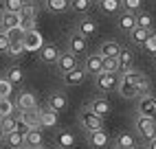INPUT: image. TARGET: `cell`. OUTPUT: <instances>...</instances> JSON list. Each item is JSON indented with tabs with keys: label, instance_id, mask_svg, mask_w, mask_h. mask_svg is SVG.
<instances>
[{
	"label": "cell",
	"instance_id": "cell-1",
	"mask_svg": "<svg viewBox=\"0 0 156 149\" xmlns=\"http://www.w3.org/2000/svg\"><path fill=\"white\" fill-rule=\"evenodd\" d=\"M119 97L121 99H128V101H134L139 99L141 94L150 92L152 90V81L145 72L136 70V68H130V70H121L119 72Z\"/></svg>",
	"mask_w": 156,
	"mask_h": 149
},
{
	"label": "cell",
	"instance_id": "cell-2",
	"mask_svg": "<svg viewBox=\"0 0 156 149\" xmlns=\"http://www.w3.org/2000/svg\"><path fill=\"white\" fill-rule=\"evenodd\" d=\"M134 130H136V134L141 138V147H145L152 138H156V119L154 116L136 114L134 116Z\"/></svg>",
	"mask_w": 156,
	"mask_h": 149
},
{
	"label": "cell",
	"instance_id": "cell-3",
	"mask_svg": "<svg viewBox=\"0 0 156 149\" xmlns=\"http://www.w3.org/2000/svg\"><path fill=\"white\" fill-rule=\"evenodd\" d=\"M77 123H79V127H81V130H84L86 134H88V132L103 130V116L95 114V112L88 110V108L79 110V114H77Z\"/></svg>",
	"mask_w": 156,
	"mask_h": 149
},
{
	"label": "cell",
	"instance_id": "cell-4",
	"mask_svg": "<svg viewBox=\"0 0 156 149\" xmlns=\"http://www.w3.org/2000/svg\"><path fill=\"white\" fill-rule=\"evenodd\" d=\"M119 86V72H106L101 70L99 74H95V88L99 92H114Z\"/></svg>",
	"mask_w": 156,
	"mask_h": 149
},
{
	"label": "cell",
	"instance_id": "cell-5",
	"mask_svg": "<svg viewBox=\"0 0 156 149\" xmlns=\"http://www.w3.org/2000/svg\"><path fill=\"white\" fill-rule=\"evenodd\" d=\"M66 44H68V50H70V53H75L77 57L88 55V37H84L81 33H77L75 29L70 31V35H68V40H66Z\"/></svg>",
	"mask_w": 156,
	"mask_h": 149
},
{
	"label": "cell",
	"instance_id": "cell-6",
	"mask_svg": "<svg viewBox=\"0 0 156 149\" xmlns=\"http://www.w3.org/2000/svg\"><path fill=\"white\" fill-rule=\"evenodd\" d=\"M136 101V114H143V116H154L156 119V97L152 92H145L141 94Z\"/></svg>",
	"mask_w": 156,
	"mask_h": 149
},
{
	"label": "cell",
	"instance_id": "cell-7",
	"mask_svg": "<svg viewBox=\"0 0 156 149\" xmlns=\"http://www.w3.org/2000/svg\"><path fill=\"white\" fill-rule=\"evenodd\" d=\"M110 147H114V149H136V147H141V138L134 136L132 132H119L117 138L110 143Z\"/></svg>",
	"mask_w": 156,
	"mask_h": 149
},
{
	"label": "cell",
	"instance_id": "cell-8",
	"mask_svg": "<svg viewBox=\"0 0 156 149\" xmlns=\"http://www.w3.org/2000/svg\"><path fill=\"white\" fill-rule=\"evenodd\" d=\"M73 29H75L77 33H81L84 37L90 40V37H95V35L99 33V22H97V20H92V18H88V13H86L84 18H79V20H77Z\"/></svg>",
	"mask_w": 156,
	"mask_h": 149
},
{
	"label": "cell",
	"instance_id": "cell-9",
	"mask_svg": "<svg viewBox=\"0 0 156 149\" xmlns=\"http://www.w3.org/2000/svg\"><path fill=\"white\" fill-rule=\"evenodd\" d=\"M77 66H81V64H79V57L75 55V53H70L68 48H66L64 53H59V57H57V61H55V68H57L59 74H64V72L77 68Z\"/></svg>",
	"mask_w": 156,
	"mask_h": 149
},
{
	"label": "cell",
	"instance_id": "cell-10",
	"mask_svg": "<svg viewBox=\"0 0 156 149\" xmlns=\"http://www.w3.org/2000/svg\"><path fill=\"white\" fill-rule=\"evenodd\" d=\"M22 44H24L27 53H37L40 48H42L44 37H42V33L37 31V26H35V29H31V31H24V33H22Z\"/></svg>",
	"mask_w": 156,
	"mask_h": 149
},
{
	"label": "cell",
	"instance_id": "cell-11",
	"mask_svg": "<svg viewBox=\"0 0 156 149\" xmlns=\"http://www.w3.org/2000/svg\"><path fill=\"white\" fill-rule=\"evenodd\" d=\"M24 147H31V149L46 147V138H44L42 127H29V130L24 132Z\"/></svg>",
	"mask_w": 156,
	"mask_h": 149
},
{
	"label": "cell",
	"instance_id": "cell-12",
	"mask_svg": "<svg viewBox=\"0 0 156 149\" xmlns=\"http://www.w3.org/2000/svg\"><path fill=\"white\" fill-rule=\"evenodd\" d=\"M37 119H40V127H46V130H53V127H57L59 123V112H55L53 108H40L37 105Z\"/></svg>",
	"mask_w": 156,
	"mask_h": 149
},
{
	"label": "cell",
	"instance_id": "cell-13",
	"mask_svg": "<svg viewBox=\"0 0 156 149\" xmlns=\"http://www.w3.org/2000/svg\"><path fill=\"white\" fill-rule=\"evenodd\" d=\"M62 77V83L64 86H68V88H77V86H81V83L86 81V70H84V66H77V68H73V70H68V72H64V74H59Z\"/></svg>",
	"mask_w": 156,
	"mask_h": 149
},
{
	"label": "cell",
	"instance_id": "cell-14",
	"mask_svg": "<svg viewBox=\"0 0 156 149\" xmlns=\"http://www.w3.org/2000/svg\"><path fill=\"white\" fill-rule=\"evenodd\" d=\"M84 70H86V74H90V77H95V74H99L101 70H103V57H101V53L97 50V53H88V57L84 55Z\"/></svg>",
	"mask_w": 156,
	"mask_h": 149
},
{
	"label": "cell",
	"instance_id": "cell-15",
	"mask_svg": "<svg viewBox=\"0 0 156 149\" xmlns=\"http://www.w3.org/2000/svg\"><path fill=\"white\" fill-rule=\"evenodd\" d=\"M18 127L20 130H29V127H40V119H37V108L33 110H18Z\"/></svg>",
	"mask_w": 156,
	"mask_h": 149
},
{
	"label": "cell",
	"instance_id": "cell-16",
	"mask_svg": "<svg viewBox=\"0 0 156 149\" xmlns=\"http://www.w3.org/2000/svg\"><path fill=\"white\" fill-rule=\"evenodd\" d=\"M134 26H136V13L121 9V11L117 13V29L121 31V33H126V35H128Z\"/></svg>",
	"mask_w": 156,
	"mask_h": 149
},
{
	"label": "cell",
	"instance_id": "cell-17",
	"mask_svg": "<svg viewBox=\"0 0 156 149\" xmlns=\"http://www.w3.org/2000/svg\"><path fill=\"white\" fill-rule=\"evenodd\" d=\"M16 108L18 110H33L37 108V94L31 90H20L16 97Z\"/></svg>",
	"mask_w": 156,
	"mask_h": 149
},
{
	"label": "cell",
	"instance_id": "cell-18",
	"mask_svg": "<svg viewBox=\"0 0 156 149\" xmlns=\"http://www.w3.org/2000/svg\"><path fill=\"white\" fill-rule=\"evenodd\" d=\"M37 57H40V61L44 64V66H55V61H57V57H59V50H57V46L55 44H42V48L37 50Z\"/></svg>",
	"mask_w": 156,
	"mask_h": 149
},
{
	"label": "cell",
	"instance_id": "cell-19",
	"mask_svg": "<svg viewBox=\"0 0 156 149\" xmlns=\"http://www.w3.org/2000/svg\"><path fill=\"white\" fill-rule=\"evenodd\" d=\"M86 143H88V147H92V149H101V147H110V136L103 132V130H97V132H88L86 134Z\"/></svg>",
	"mask_w": 156,
	"mask_h": 149
},
{
	"label": "cell",
	"instance_id": "cell-20",
	"mask_svg": "<svg viewBox=\"0 0 156 149\" xmlns=\"http://www.w3.org/2000/svg\"><path fill=\"white\" fill-rule=\"evenodd\" d=\"M46 105H48V108H53L55 112H59V114H62V112H66V110H68V97H66L64 92H59V90H53V92L48 94Z\"/></svg>",
	"mask_w": 156,
	"mask_h": 149
},
{
	"label": "cell",
	"instance_id": "cell-21",
	"mask_svg": "<svg viewBox=\"0 0 156 149\" xmlns=\"http://www.w3.org/2000/svg\"><path fill=\"white\" fill-rule=\"evenodd\" d=\"M86 108L92 110L95 114H99V116H103V119L112 112V105H110V101H108L106 97H95V99H90Z\"/></svg>",
	"mask_w": 156,
	"mask_h": 149
},
{
	"label": "cell",
	"instance_id": "cell-22",
	"mask_svg": "<svg viewBox=\"0 0 156 149\" xmlns=\"http://www.w3.org/2000/svg\"><path fill=\"white\" fill-rule=\"evenodd\" d=\"M152 33V29H145V26H134L130 33H128V40H130V44L132 46H136V48H143L145 44V40H147V35Z\"/></svg>",
	"mask_w": 156,
	"mask_h": 149
},
{
	"label": "cell",
	"instance_id": "cell-23",
	"mask_svg": "<svg viewBox=\"0 0 156 149\" xmlns=\"http://www.w3.org/2000/svg\"><path fill=\"white\" fill-rule=\"evenodd\" d=\"M53 145L57 149H70L75 145V136H73L68 130H55L53 134Z\"/></svg>",
	"mask_w": 156,
	"mask_h": 149
},
{
	"label": "cell",
	"instance_id": "cell-24",
	"mask_svg": "<svg viewBox=\"0 0 156 149\" xmlns=\"http://www.w3.org/2000/svg\"><path fill=\"white\" fill-rule=\"evenodd\" d=\"M42 9L48 13H66L70 9V0H44L42 2Z\"/></svg>",
	"mask_w": 156,
	"mask_h": 149
},
{
	"label": "cell",
	"instance_id": "cell-25",
	"mask_svg": "<svg viewBox=\"0 0 156 149\" xmlns=\"http://www.w3.org/2000/svg\"><path fill=\"white\" fill-rule=\"evenodd\" d=\"M5 145L7 147H13V149H20V147H24V130H11V132H7L5 134Z\"/></svg>",
	"mask_w": 156,
	"mask_h": 149
},
{
	"label": "cell",
	"instance_id": "cell-26",
	"mask_svg": "<svg viewBox=\"0 0 156 149\" xmlns=\"http://www.w3.org/2000/svg\"><path fill=\"white\" fill-rule=\"evenodd\" d=\"M119 64H121V70H130V68L136 66V57H134V50H132L130 46H121Z\"/></svg>",
	"mask_w": 156,
	"mask_h": 149
},
{
	"label": "cell",
	"instance_id": "cell-27",
	"mask_svg": "<svg viewBox=\"0 0 156 149\" xmlns=\"http://www.w3.org/2000/svg\"><path fill=\"white\" fill-rule=\"evenodd\" d=\"M97 5H99V11L103 16H117L121 11V0H97Z\"/></svg>",
	"mask_w": 156,
	"mask_h": 149
},
{
	"label": "cell",
	"instance_id": "cell-28",
	"mask_svg": "<svg viewBox=\"0 0 156 149\" xmlns=\"http://www.w3.org/2000/svg\"><path fill=\"white\" fill-rule=\"evenodd\" d=\"M99 53H101V57H119L121 44H119L117 40H106V42L99 46Z\"/></svg>",
	"mask_w": 156,
	"mask_h": 149
},
{
	"label": "cell",
	"instance_id": "cell-29",
	"mask_svg": "<svg viewBox=\"0 0 156 149\" xmlns=\"http://www.w3.org/2000/svg\"><path fill=\"white\" fill-rule=\"evenodd\" d=\"M24 53H27V48H24V44H22V37H16V40H11V44H9V48H7L5 55L11 57V59H20Z\"/></svg>",
	"mask_w": 156,
	"mask_h": 149
},
{
	"label": "cell",
	"instance_id": "cell-30",
	"mask_svg": "<svg viewBox=\"0 0 156 149\" xmlns=\"http://www.w3.org/2000/svg\"><path fill=\"white\" fill-rule=\"evenodd\" d=\"M2 29H7V31H16V29H20V13L2 11Z\"/></svg>",
	"mask_w": 156,
	"mask_h": 149
},
{
	"label": "cell",
	"instance_id": "cell-31",
	"mask_svg": "<svg viewBox=\"0 0 156 149\" xmlns=\"http://www.w3.org/2000/svg\"><path fill=\"white\" fill-rule=\"evenodd\" d=\"M92 7H95L92 0H70V11H73V13H79V16L90 13Z\"/></svg>",
	"mask_w": 156,
	"mask_h": 149
},
{
	"label": "cell",
	"instance_id": "cell-32",
	"mask_svg": "<svg viewBox=\"0 0 156 149\" xmlns=\"http://www.w3.org/2000/svg\"><path fill=\"white\" fill-rule=\"evenodd\" d=\"M5 77L13 83V86H20V83L24 81V72H22V68L20 66H9L7 70H5Z\"/></svg>",
	"mask_w": 156,
	"mask_h": 149
},
{
	"label": "cell",
	"instance_id": "cell-33",
	"mask_svg": "<svg viewBox=\"0 0 156 149\" xmlns=\"http://www.w3.org/2000/svg\"><path fill=\"white\" fill-rule=\"evenodd\" d=\"M0 127H2V132H11V130H18V110L11 112V114H7L0 119Z\"/></svg>",
	"mask_w": 156,
	"mask_h": 149
},
{
	"label": "cell",
	"instance_id": "cell-34",
	"mask_svg": "<svg viewBox=\"0 0 156 149\" xmlns=\"http://www.w3.org/2000/svg\"><path fill=\"white\" fill-rule=\"evenodd\" d=\"M136 24H139V26H145V29H154V16H152L145 7L136 13Z\"/></svg>",
	"mask_w": 156,
	"mask_h": 149
},
{
	"label": "cell",
	"instance_id": "cell-35",
	"mask_svg": "<svg viewBox=\"0 0 156 149\" xmlns=\"http://www.w3.org/2000/svg\"><path fill=\"white\" fill-rule=\"evenodd\" d=\"M18 108H16V99H11V97H0V119L2 116H7V114H11V112H16Z\"/></svg>",
	"mask_w": 156,
	"mask_h": 149
},
{
	"label": "cell",
	"instance_id": "cell-36",
	"mask_svg": "<svg viewBox=\"0 0 156 149\" xmlns=\"http://www.w3.org/2000/svg\"><path fill=\"white\" fill-rule=\"evenodd\" d=\"M24 2H27V0H2L0 5H2V9H5V11H13V13H20V9L24 7Z\"/></svg>",
	"mask_w": 156,
	"mask_h": 149
},
{
	"label": "cell",
	"instance_id": "cell-37",
	"mask_svg": "<svg viewBox=\"0 0 156 149\" xmlns=\"http://www.w3.org/2000/svg\"><path fill=\"white\" fill-rule=\"evenodd\" d=\"M145 5V0H121V7L126 11H132V13H139Z\"/></svg>",
	"mask_w": 156,
	"mask_h": 149
},
{
	"label": "cell",
	"instance_id": "cell-38",
	"mask_svg": "<svg viewBox=\"0 0 156 149\" xmlns=\"http://www.w3.org/2000/svg\"><path fill=\"white\" fill-rule=\"evenodd\" d=\"M103 70L106 72H121L119 57H103Z\"/></svg>",
	"mask_w": 156,
	"mask_h": 149
},
{
	"label": "cell",
	"instance_id": "cell-39",
	"mask_svg": "<svg viewBox=\"0 0 156 149\" xmlns=\"http://www.w3.org/2000/svg\"><path fill=\"white\" fill-rule=\"evenodd\" d=\"M11 92H13V83L5 74H0V97H11Z\"/></svg>",
	"mask_w": 156,
	"mask_h": 149
},
{
	"label": "cell",
	"instance_id": "cell-40",
	"mask_svg": "<svg viewBox=\"0 0 156 149\" xmlns=\"http://www.w3.org/2000/svg\"><path fill=\"white\" fill-rule=\"evenodd\" d=\"M9 44H11V35H9V31H7V29L0 26V53H2V55L7 53Z\"/></svg>",
	"mask_w": 156,
	"mask_h": 149
},
{
	"label": "cell",
	"instance_id": "cell-41",
	"mask_svg": "<svg viewBox=\"0 0 156 149\" xmlns=\"http://www.w3.org/2000/svg\"><path fill=\"white\" fill-rule=\"evenodd\" d=\"M143 48L147 50V53H152V55H156V29H152V33L147 35V40H145Z\"/></svg>",
	"mask_w": 156,
	"mask_h": 149
},
{
	"label": "cell",
	"instance_id": "cell-42",
	"mask_svg": "<svg viewBox=\"0 0 156 149\" xmlns=\"http://www.w3.org/2000/svg\"><path fill=\"white\" fill-rule=\"evenodd\" d=\"M145 149H156V138H152V140L145 145Z\"/></svg>",
	"mask_w": 156,
	"mask_h": 149
},
{
	"label": "cell",
	"instance_id": "cell-43",
	"mask_svg": "<svg viewBox=\"0 0 156 149\" xmlns=\"http://www.w3.org/2000/svg\"><path fill=\"white\" fill-rule=\"evenodd\" d=\"M2 11L5 9H2V5H0V26H2Z\"/></svg>",
	"mask_w": 156,
	"mask_h": 149
},
{
	"label": "cell",
	"instance_id": "cell-44",
	"mask_svg": "<svg viewBox=\"0 0 156 149\" xmlns=\"http://www.w3.org/2000/svg\"><path fill=\"white\" fill-rule=\"evenodd\" d=\"M0 147H5V138H0Z\"/></svg>",
	"mask_w": 156,
	"mask_h": 149
},
{
	"label": "cell",
	"instance_id": "cell-45",
	"mask_svg": "<svg viewBox=\"0 0 156 149\" xmlns=\"http://www.w3.org/2000/svg\"><path fill=\"white\" fill-rule=\"evenodd\" d=\"M0 138H5V132H2V127H0Z\"/></svg>",
	"mask_w": 156,
	"mask_h": 149
},
{
	"label": "cell",
	"instance_id": "cell-46",
	"mask_svg": "<svg viewBox=\"0 0 156 149\" xmlns=\"http://www.w3.org/2000/svg\"><path fill=\"white\" fill-rule=\"evenodd\" d=\"M154 66H156V55H154Z\"/></svg>",
	"mask_w": 156,
	"mask_h": 149
},
{
	"label": "cell",
	"instance_id": "cell-47",
	"mask_svg": "<svg viewBox=\"0 0 156 149\" xmlns=\"http://www.w3.org/2000/svg\"><path fill=\"white\" fill-rule=\"evenodd\" d=\"M37 2H44V0H37Z\"/></svg>",
	"mask_w": 156,
	"mask_h": 149
},
{
	"label": "cell",
	"instance_id": "cell-48",
	"mask_svg": "<svg viewBox=\"0 0 156 149\" xmlns=\"http://www.w3.org/2000/svg\"><path fill=\"white\" fill-rule=\"evenodd\" d=\"M92 2H95V5H97V0H92Z\"/></svg>",
	"mask_w": 156,
	"mask_h": 149
},
{
	"label": "cell",
	"instance_id": "cell-49",
	"mask_svg": "<svg viewBox=\"0 0 156 149\" xmlns=\"http://www.w3.org/2000/svg\"><path fill=\"white\" fill-rule=\"evenodd\" d=\"M0 2H2V0H0Z\"/></svg>",
	"mask_w": 156,
	"mask_h": 149
},
{
	"label": "cell",
	"instance_id": "cell-50",
	"mask_svg": "<svg viewBox=\"0 0 156 149\" xmlns=\"http://www.w3.org/2000/svg\"><path fill=\"white\" fill-rule=\"evenodd\" d=\"M154 2H156V0H154Z\"/></svg>",
	"mask_w": 156,
	"mask_h": 149
}]
</instances>
